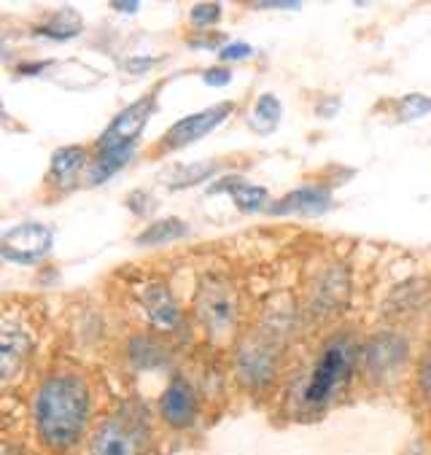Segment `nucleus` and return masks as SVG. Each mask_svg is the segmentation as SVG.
<instances>
[{
	"label": "nucleus",
	"mask_w": 431,
	"mask_h": 455,
	"mask_svg": "<svg viewBox=\"0 0 431 455\" xmlns=\"http://www.w3.org/2000/svg\"><path fill=\"white\" fill-rule=\"evenodd\" d=\"M92 386L81 372L54 370L30 396V423L38 444L52 455L73 452L92 428Z\"/></svg>",
	"instance_id": "f257e3e1"
},
{
	"label": "nucleus",
	"mask_w": 431,
	"mask_h": 455,
	"mask_svg": "<svg viewBox=\"0 0 431 455\" xmlns=\"http://www.w3.org/2000/svg\"><path fill=\"white\" fill-rule=\"evenodd\" d=\"M359 347L351 337H334L323 345L321 355L315 358L310 378L302 388V404L307 410H323L337 391L342 388V383L348 380V375L354 372V363L359 358Z\"/></svg>",
	"instance_id": "f03ea898"
},
{
	"label": "nucleus",
	"mask_w": 431,
	"mask_h": 455,
	"mask_svg": "<svg viewBox=\"0 0 431 455\" xmlns=\"http://www.w3.org/2000/svg\"><path fill=\"white\" fill-rule=\"evenodd\" d=\"M86 452L90 455H148L151 426L138 410L119 407L92 426Z\"/></svg>",
	"instance_id": "7ed1b4c3"
},
{
	"label": "nucleus",
	"mask_w": 431,
	"mask_h": 455,
	"mask_svg": "<svg viewBox=\"0 0 431 455\" xmlns=\"http://www.w3.org/2000/svg\"><path fill=\"white\" fill-rule=\"evenodd\" d=\"M195 315L211 339L229 337L240 315V297H237L235 283L227 275H221V272H208V275H203L197 294H195Z\"/></svg>",
	"instance_id": "20e7f679"
},
{
	"label": "nucleus",
	"mask_w": 431,
	"mask_h": 455,
	"mask_svg": "<svg viewBox=\"0 0 431 455\" xmlns=\"http://www.w3.org/2000/svg\"><path fill=\"white\" fill-rule=\"evenodd\" d=\"M235 363H237L240 380L248 388H253V391L267 388L278 375V345H275V339L267 331L245 339L237 350Z\"/></svg>",
	"instance_id": "39448f33"
},
{
	"label": "nucleus",
	"mask_w": 431,
	"mask_h": 455,
	"mask_svg": "<svg viewBox=\"0 0 431 455\" xmlns=\"http://www.w3.org/2000/svg\"><path fill=\"white\" fill-rule=\"evenodd\" d=\"M156 415L170 431H189L200 420V394L187 375H172L156 402Z\"/></svg>",
	"instance_id": "423d86ee"
},
{
	"label": "nucleus",
	"mask_w": 431,
	"mask_h": 455,
	"mask_svg": "<svg viewBox=\"0 0 431 455\" xmlns=\"http://www.w3.org/2000/svg\"><path fill=\"white\" fill-rule=\"evenodd\" d=\"M54 232L41 221H25L12 227L0 240V256L12 264H38L52 253Z\"/></svg>",
	"instance_id": "0eeeda50"
},
{
	"label": "nucleus",
	"mask_w": 431,
	"mask_h": 455,
	"mask_svg": "<svg viewBox=\"0 0 431 455\" xmlns=\"http://www.w3.org/2000/svg\"><path fill=\"white\" fill-rule=\"evenodd\" d=\"M156 108V95H146L127 108H122L114 122L103 130V135L95 143V151H111V148H135L140 140V132L146 130L151 114Z\"/></svg>",
	"instance_id": "6e6552de"
},
{
	"label": "nucleus",
	"mask_w": 431,
	"mask_h": 455,
	"mask_svg": "<svg viewBox=\"0 0 431 455\" xmlns=\"http://www.w3.org/2000/svg\"><path fill=\"white\" fill-rule=\"evenodd\" d=\"M232 114H235V103H216V106H208L197 114H189V116L179 119L172 127H167V132L159 140V148L162 151H181V148L203 140L216 127H221Z\"/></svg>",
	"instance_id": "1a4fd4ad"
},
{
	"label": "nucleus",
	"mask_w": 431,
	"mask_h": 455,
	"mask_svg": "<svg viewBox=\"0 0 431 455\" xmlns=\"http://www.w3.org/2000/svg\"><path fill=\"white\" fill-rule=\"evenodd\" d=\"M410 342L399 331H378L370 337V342L362 347L359 358L362 367L372 380H388L402 370V363L407 361Z\"/></svg>",
	"instance_id": "9d476101"
},
{
	"label": "nucleus",
	"mask_w": 431,
	"mask_h": 455,
	"mask_svg": "<svg viewBox=\"0 0 431 455\" xmlns=\"http://www.w3.org/2000/svg\"><path fill=\"white\" fill-rule=\"evenodd\" d=\"M138 305L146 315V321L159 329V331H172L181 323V305L172 297V291L162 281H151L140 286L138 291Z\"/></svg>",
	"instance_id": "9b49d317"
},
{
	"label": "nucleus",
	"mask_w": 431,
	"mask_h": 455,
	"mask_svg": "<svg viewBox=\"0 0 431 455\" xmlns=\"http://www.w3.org/2000/svg\"><path fill=\"white\" fill-rule=\"evenodd\" d=\"M33 355V331L28 323L6 315L4 329H0V372L4 380L9 383L17 370H22V363Z\"/></svg>",
	"instance_id": "f8f14e48"
},
{
	"label": "nucleus",
	"mask_w": 431,
	"mask_h": 455,
	"mask_svg": "<svg viewBox=\"0 0 431 455\" xmlns=\"http://www.w3.org/2000/svg\"><path fill=\"white\" fill-rule=\"evenodd\" d=\"M342 302H348V272H342L339 267H329L310 289V313L318 318H329L339 313Z\"/></svg>",
	"instance_id": "ddd939ff"
},
{
	"label": "nucleus",
	"mask_w": 431,
	"mask_h": 455,
	"mask_svg": "<svg viewBox=\"0 0 431 455\" xmlns=\"http://www.w3.org/2000/svg\"><path fill=\"white\" fill-rule=\"evenodd\" d=\"M331 189L323 184H305L291 189L289 195H283L281 200H275L270 205L273 216H289V213H299V216H321L331 208Z\"/></svg>",
	"instance_id": "4468645a"
},
{
	"label": "nucleus",
	"mask_w": 431,
	"mask_h": 455,
	"mask_svg": "<svg viewBox=\"0 0 431 455\" xmlns=\"http://www.w3.org/2000/svg\"><path fill=\"white\" fill-rule=\"evenodd\" d=\"M90 162L92 154L84 146H60L49 162V184L65 192L73 189L81 180V175L90 170Z\"/></svg>",
	"instance_id": "2eb2a0df"
},
{
	"label": "nucleus",
	"mask_w": 431,
	"mask_h": 455,
	"mask_svg": "<svg viewBox=\"0 0 431 455\" xmlns=\"http://www.w3.org/2000/svg\"><path fill=\"white\" fill-rule=\"evenodd\" d=\"M211 192H227L235 203L237 211L243 213H259V211H270L273 200L270 192L259 184H248L245 178H227L224 184H216Z\"/></svg>",
	"instance_id": "dca6fc26"
},
{
	"label": "nucleus",
	"mask_w": 431,
	"mask_h": 455,
	"mask_svg": "<svg viewBox=\"0 0 431 455\" xmlns=\"http://www.w3.org/2000/svg\"><path fill=\"white\" fill-rule=\"evenodd\" d=\"M84 30V20L73 6H62L57 12H52L33 33L46 38V41H73L78 38Z\"/></svg>",
	"instance_id": "f3484780"
},
{
	"label": "nucleus",
	"mask_w": 431,
	"mask_h": 455,
	"mask_svg": "<svg viewBox=\"0 0 431 455\" xmlns=\"http://www.w3.org/2000/svg\"><path fill=\"white\" fill-rule=\"evenodd\" d=\"M135 156V148H111V151H95L90 170H86V184L100 187L111 180L119 170H124Z\"/></svg>",
	"instance_id": "a211bd4d"
},
{
	"label": "nucleus",
	"mask_w": 431,
	"mask_h": 455,
	"mask_svg": "<svg viewBox=\"0 0 431 455\" xmlns=\"http://www.w3.org/2000/svg\"><path fill=\"white\" fill-rule=\"evenodd\" d=\"M189 235L187 221L181 219H159L143 227V232H138L135 245H167V243H176L184 240Z\"/></svg>",
	"instance_id": "6ab92c4d"
},
{
	"label": "nucleus",
	"mask_w": 431,
	"mask_h": 455,
	"mask_svg": "<svg viewBox=\"0 0 431 455\" xmlns=\"http://www.w3.org/2000/svg\"><path fill=\"white\" fill-rule=\"evenodd\" d=\"M127 358L138 370H159L164 367L167 353L156 337H132V342L127 345Z\"/></svg>",
	"instance_id": "aec40b11"
},
{
	"label": "nucleus",
	"mask_w": 431,
	"mask_h": 455,
	"mask_svg": "<svg viewBox=\"0 0 431 455\" xmlns=\"http://www.w3.org/2000/svg\"><path fill=\"white\" fill-rule=\"evenodd\" d=\"M281 119H283V103L273 92H265L256 98L253 111H251V130L273 132L281 124Z\"/></svg>",
	"instance_id": "412c9836"
},
{
	"label": "nucleus",
	"mask_w": 431,
	"mask_h": 455,
	"mask_svg": "<svg viewBox=\"0 0 431 455\" xmlns=\"http://www.w3.org/2000/svg\"><path fill=\"white\" fill-rule=\"evenodd\" d=\"M221 170L219 162H195V164H181L176 172L170 178V189H189V187H197L203 180H211L216 172Z\"/></svg>",
	"instance_id": "4be33fe9"
},
{
	"label": "nucleus",
	"mask_w": 431,
	"mask_h": 455,
	"mask_svg": "<svg viewBox=\"0 0 431 455\" xmlns=\"http://www.w3.org/2000/svg\"><path fill=\"white\" fill-rule=\"evenodd\" d=\"M428 111H431V98L423 95V92L404 95V98L396 103V119H399V122H418V119H423Z\"/></svg>",
	"instance_id": "5701e85b"
},
{
	"label": "nucleus",
	"mask_w": 431,
	"mask_h": 455,
	"mask_svg": "<svg viewBox=\"0 0 431 455\" xmlns=\"http://www.w3.org/2000/svg\"><path fill=\"white\" fill-rule=\"evenodd\" d=\"M221 17H224V6H221V4H197V6H192V12H189L192 25L200 28V30L216 28V25L221 22Z\"/></svg>",
	"instance_id": "b1692460"
},
{
	"label": "nucleus",
	"mask_w": 431,
	"mask_h": 455,
	"mask_svg": "<svg viewBox=\"0 0 431 455\" xmlns=\"http://www.w3.org/2000/svg\"><path fill=\"white\" fill-rule=\"evenodd\" d=\"M418 391L431 404V342L426 345V350L420 355V363H418Z\"/></svg>",
	"instance_id": "393cba45"
},
{
	"label": "nucleus",
	"mask_w": 431,
	"mask_h": 455,
	"mask_svg": "<svg viewBox=\"0 0 431 455\" xmlns=\"http://www.w3.org/2000/svg\"><path fill=\"white\" fill-rule=\"evenodd\" d=\"M248 57H253V46L245 44V41L221 44V49H219V60H221V62H243V60H248Z\"/></svg>",
	"instance_id": "a878e982"
},
{
	"label": "nucleus",
	"mask_w": 431,
	"mask_h": 455,
	"mask_svg": "<svg viewBox=\"0 0 431 455\" xmlns=\"http://www.w3.org/2000/svg\"><path fill=\"white\" fill-rule=\"evenodd\" d=\"M162 62V57H130L127 62H124V70H130L132 76H143V73H148L151 68H156Z\"/></svg>",
	"instance_id": "bb28decb"
},
{
	"label": "nucleus",
	"mask_w": 431,
	"mask_h": 455,
	"mask_svg": "<svg viewBox=\"0 0 431 455\" xmlns=\"http://www.w3.org/2000/svg\"><path fill=\"white\" fill-rule=\"evenodd\" d=\"M203 81L208 84V86H227L229 81H232V70L229 68H208L205 73H203Z\"/></svg>",
	"instance_id": "cd10ccee"
},
{
	"label": "nucleus",
	"mask_w": 431,
	"mask_h": 455,
	"mask_svg": "<svg viewBox=\"0 0 431 455\" xmlns=\"http://www.w3.org/2000/svg\"><path fill=\"white\" fill-rule=\"evenodd\" d=\"M253 9H302V4H297V0H281V4H278V0H270V4H267V0H262V4H253Z\"/></svg>",
	"instance_id": "c85d7f7f"
},
{
	"label": "nucleus",
	"mask_w": 431,
	"mask_h": 455,
	"mask_svg": "<svg viewBox=\"0 0 431 455\" xmlns=\"http://www.w3.org/2000/svg\"><path fill=\"white\" fill-rule=\"evenodd\" d=\"M111 9L119 12V14H138L140 4H111Z\"/></svg>",
	"instance_id": "c756f323"
},
{
	"label": "nucleus",
	"mask_w": 431,
	"mask_h": 455,
	"mask_svg": "<svg viewBox=\"0 0 431 455\" xmlns=\"http://www.w3.org/2000/svg\"><path fill=\"white\" fill-rule=\"evenodd\" d=\"M4 455H28V452H25L22 447H14V444L6 442V444H4Z\"/></svg>",
	"instance_id": "7c9ffc66"
}]
</instances>
